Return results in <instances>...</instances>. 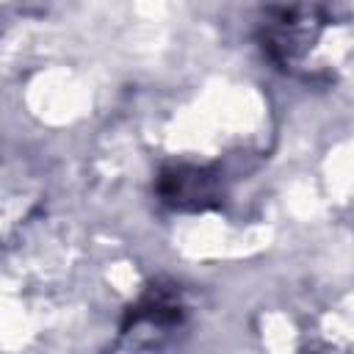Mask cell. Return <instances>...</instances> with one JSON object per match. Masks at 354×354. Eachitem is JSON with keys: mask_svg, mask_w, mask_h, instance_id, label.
<instances>
[{"mask_svg": "<svg viewBox=\"0 0 354 354\" xmlns=\"http://www.w3.org/2000/svg\"><path fill=\"white\" fill-rule=\"evenodd\" d=\"M155 194L171 210L202 213V210L221 205L224 183L213 166L169 163L155 177Z\"/></svg>", "mask_w": 354, "mask_h": 354, "instance_id": "cell-1", "label": "cell"}, {"mask_svg": "<svg viewBox=\"0 0 354 354\" xmlns=\"http://www.w3.org/2000/svg\"><path fill=\"white\" fill-rule=\"evenodd\" d=\"M185 321V304H183V293L174 282L166 279H155L144 288V293L124 310L122 318V335L130 337L141 329L149 332H169L177 329Z\"/></svg>", "mask_w": 354, "mask_h": 354, "instance_id": "cell-2", "label": "cell"}]
</instances>
